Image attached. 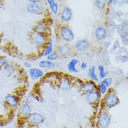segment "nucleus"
<instances>
[{
	"mask_svg": "<svg viewBox=\"0 0 128 128\" xmlns=\"http://www.w3.org/2000/svg\"><path fill=\"white\" fill-rule=\"evenodd\" d=\"M120 103L119 97L114 89H109L108 92L102 99V104L104 109L110 110L117 106Z\"/></svg>",
	"mask_w": 128,
	"mask_h": 128,
	"instance_id": "nucleus-1",
	"label": "nucleus"
},
{
	"mask_svg": "<svg viewBox=\"0 0 128 128\" xmlns=\"http://www.w3.org/2000/svg\"><path fill=\"white\" fill-rule=\"evenodd\" d=\"M58 34L60 38L66 44H69L74 40L75 36L72 30L69 26L63 24L58 29Z\"/></svg>",
	"mask_w": 128,
	"mask_h": 128,
	"instance_id": "nucleus-2",
	"label": "nucleus"
},
{
	"mask_svg": "<svg viewBox=\"0 0 128 128\" xmlns=\"http://www.w3.org/2000/svg\"><path fill=\"white\" fill-rule=\"evenodd\" d=\"M111 122V116L108 111L102 109L98 114L97 118V125L98 128H109Z\"/></svg>",
	"mask_w": 128,
	"mask_h": 128,
	"instance_id": "nucleus-3",
	"label": "nucleus"
},
{
	"mask_svg": "<svg viewBox=\"0 0 128 128\" xmlns=\"http://www.w3.org/2000/svg\"><path fill=\"white\" fill-rule=\"evenodd\" d=\"M32 41L38 48L44 49L46 46L49 42V38L48 34H40V33H35L32 32Z\"/></svg>",
	"mask_w": 128,
	"mask_h": 128,
	"instance_id": "nucleus-4",
	"label": "nucleus"
},
{
	"mask_svg": "<svg viewBox=\"0 0 128 128\" xmlns=\"http://www.w3.org/2000/svg\"><path fill=\"white\" fill-rule=\"evenodd\" d=\"M25 120L30 125L40 126L45 122L46 118L42 114L38 112H32Z\"/></svg>",
	"mask_w": 128,
	"mask_h": 128,
	"instance_id": "nucleus-5",
	"label": "nucleus"
},
{
	"mask_svg": "<svg viewBox=\"0 0 128 128\" xmlns=\"http://www.w3.org/2000/svg\"><path fill=\"white\" fill-rule=\"evenodd\" d=\"M46 6L45 2L42 1H38L37 3L34 4H29L26 8V10L28 13L34 15L42 14L44 10H46Z\"/></svg>",
	"mask_w": 128,
	"mask_h": 128,
	"instance_id": "nucleus-6",
	"label": "nucleus"
},
{
	"mask_svg": "<svg viewBox=\"0 0 128 128\" xmlns=\"http://www.w3.org/2000/svg\"><path fill=\"white\" fill-rule=\"evenodd\" d=\"M4 103L9 108H16L20 104V98L14 94H8L4 97Z\"/></svg>",
	"mask_w": 128,
	"mask_h": 128,
	"instance_id": "nucleus-7",
	"label": "nucleus"
},
{
	"mask_svg": "<svg viewBox=\"0 0 128 128\" xmlns=\"http://www.w3.org/2000/svg\"><path fill=\"white\" fill-rule=\"evenodd\" d=\"M74 49L72 46L69 45V44L62 43L58 46L56 48V52L59 55L60 58H69L72 55Z\"/></svg>",
	"mask_w": 128,
	"mask_h": 128,
	"instance_id": "nucleus-8",
	"label": "nucleus"
},
{
	"mask_svg": "<svg viewBox=\"0 0 128 128\" xmlns=\"http://www.w3.org/2000/svg\"><path fill=\"white\" fill-rule=\"evenodd\" d=\"M84 95H85V99L87 103L92 106L97 105L100 102L101 100L102 99V96L100 94L97 90H93Z\"/></svg>",
	"mask_w": 128,
	"mask_h": 128,
	"instance_id": "nucleus-9",
	"label": "nucleus"
},
{
	"mask_svg": "<svg viewBox=\"0 0 128 128\" xmlns=\"http://www.w3.org/2000/svg\"><path fill=\"white\" fill-rule=\"evenodd\" d=\"M90 48V42L86 38H81L77 40L74 45V50L79 52H84L88 51Z\"/></svg>",
	"mask_w": 128,
	"mask_h": 128,
	"instance_id": "nucleus-10",
	"label": "nucleus"
},
{
	"mask_svg": "<svg viewBox=\"0 0 128 128\" xmlns=\"http://www.w3.org/2000/svg\"><path fill=\"white\" fill-rule=\"evenodd\" d=\"M97 90V84L91 80L83 82L79 86V90L83 94L88 93L93 90Z\"/></svg>",
	"mask_w": 128,
	"mask_h": 128,
	"instance_id": "nucleus-11",
	"label": "nucleus"
},
{
	"mask_svg": "<svg viewBox=\"0 0 128 128\" xmlns=\"http://www.w3.org/2000/svg\"><path fill=\"white\" fill-rule=\"evenodd\" d=\"M49 32V24L47 21L42 20L36 22L33 27V32L48 34Z\"/></svg>",
	"mask_w": 128,
	"mask_h": 128,
	"instance_id": "nucleus-12",
	"label": "nucleus"
},
{
	"mask_svg": "<svg viewBox=\"0 0 128 128\" xmlns=\"http://www.w3.org/2000/svg\"><path fill=\"white\" fill-rule=\"evenodd\" d=\"M45 76V73L44 70L40 68L32 67L29 69V76L32 81H37L38 80L42 79Z\"/></svg>",
	"mask_w": 128,
	"mask_h": 128,
	"instance_id": "nucleus-13",
	"label": "nucleus"
},
{
	"mask_svg": "<svg viewBox=\"0 0 128 128\" xmlns=\"http://www.w3.org/2000/svg\"><path fill=\"white\" fill-rule=\"evenodd\" d=\"M33 112V108L32 105L28 104L27 103H22L18 110V114L19 116L22 119H26Z\"/></svg>",
	"mask_w": 128,
	"mask_h": 128,
	"instance_id": "nucleus-14",
	"label": "nucleus"
},
{
	"mask_svg": "<svg viewBox=\"0 0 128 128\" xmlns=\"http://www.w3.org/2000/svg\"><path fill=\"white\" fill-rule=\"evenodd\" d=\"M94 37L98 42H104L108 36L107 29L104 26H98L96 28L94 32Z\"/></svg>",
	"mask_w": 128,
	"mask_h": 128,
	"instance_id": "nucleus-15",
	"label": "nucleus"
},
{
	"mask_svg": "<svg viewBox=\"0 0 128 128\" xmlns=\"http://www.w3.org/2000/svg\"><path fill=\"white\" fill-rule=\"evenodd\" d=\"M72 10L68 6L63 7L60 13V18L63 23H68L70 22L72 19Z\"/></svg>",
	"mask_w": 128,
	"mask_h": 128,
	"instance_id": "nucleus-16",
	"label": "nucleus"
},
{
	"mask_svg": "<svg viewBox=\"0 0 128 128\" xmlns=\"http://www.w3.org/2000/svg\"><path fill=\"white\" fill-rule=\"evenodd\" d=\"M73 83L72 80L67 76H63L59 80V88L63 92H68L72 88Z\"/></svg>",
	"mask_w": 128,
	"mask_h": 128,
	"instance_id": "nucleus-17",
	"label": "nucleus"
},
{
	"mask_svg": "<svg viewBox=\"0 0 128 128\" xmlns=\"http://www.w3.org/2000/svg\"><path fill=\"white\" fill-rule=\"evenodd\" d=\"M80 61L76 58L72 59L67 64V71L70 74H78L79 72V69L77 68Z\"/></svg>",
	"mask_w": 128,
	"mask_h": 128,
	"instance_id": "nucleus-18",
	"label": "nucleus"
},
{
	"mask_svg": "<svg viewBox=\"0 0 128 128\" xmlns=\"http://www.w3.org/2000/svg\"><path fill=\"white\" fill-rule=\"evenodd\" d=\"M38 66L42 70L43 69L49 70V69H55L56 68V64L53 62L49 61V60H41L38 62Z\"/></svg>",
	"mask_w": 128,
	"mask_h": 128,
	"instance_id": "nucleus-19",
	"label": "nucleus"
},
{
	"mask_svg": "<svg viewBox=\"0 0 128 128\" xmlns=\"http://www.w3.org/2000/svg\"><path fill=\"white\" fill-rule=\"evenodd\" d=\"M47 4H48L49 8L51 11L52 15L54 16H58V14L60 11V5L58 2H56L54 0H48Z\"/></svg>",
	"mask_w": 128,
	"mask_h": 128,
	"instance_id": "nucleus-20",
	"label": "nucleus"
},
{
	"mask_svg": "<svg viewBox=\"0 0 128 128\" xmlns=\"http://www.w3.org/2000/svg\"><path fill=\"white\" fill-rule=\"evenodd\" d=\"M88 76L90 78L91 80H92L95 83H99L100 79L98 78V76L96 74V67L94 66H92L88 69Z\"/></svg>",
	"mask_w": 128,
	"mask_h": 128,
	"instance_id": "nucleus-21",
	"label": "nucleus"
},
{
	"mask_svg": "<svg viewBox=\"0 0 128 128\" xmlns=\"http://www.w3.org/2000/svg\"><path fill=\"white\" fill-rule=\"evenodd\" d=\"M55 51V48H54V45H53V43L51 40H49L48 43L47 44V45L46 46V47L43 50L42 52V56L44 57H47L49 56L50 54H51L52 52Z\"/></svg>",
	"mask_w": 128,
	"mask_h": 128,
	"instance_id": "nucleus-22",
	"label": "nucleus"
},
{
	"mask_svg": "<svg viewBox=\"0 0 128 128\" xmlns=\"http://www.w3.org/2000/svg\"><path fill=\"white\" fill-rule=\"evenodd\" d=\"M16 70H17L16 66L10 63L3 68V71L4 72V73H6L8 75H13L14 74L16 73Z\"/></svg>",
	"mask_w": 128,
	"mask_h": 128,
	"instance_id": "nucleus-23",
	"label": "nucleus"
},
{
	"mask_svg": "<svg viewBox=\"0 0 128 128\" xmlns=\"http://www.w3.org/2000/svg\"><path fill=\"white\" fill-rule=\"evenodd\" d=\"M116 32L117 34L119 36V37L120 39L123 38H125V37H128V30L126 29H124V28H122L121 27H120V25L118 24L117 28L116 29Z\"/></svg>",
	"mask_w": 128,
	"mask_h": 128,
	"instance_id": "nucleus-24",
	"label": "nucleus"
},
{
	"mask_svg": "<svg viewBox=\"0 0 128 128\" xmlns=\"http://www.w3.org/2000/svg\"><path fill=\"white\" fill-rule=\"evenodd\" d=\"M95 6L99 10H104L107 7L108 3L106 0H96L94 2Z\"/></svg>",
	"mask_w": 128,
	"mask_h": 128,
	"instance_id": "nucleus-25",
	"label": "nucleus"
},
{
	"mask_svg": "<svg viewBox=\"0 0 128 128\" xmlns=\"http://www.w3.org/2000/svg\"><path fill=\"white\" fill-rule=\"evenodd\" d=\"M97 90L102 96H104L108 92V88L104 84L99 82V83L97 84Z\"/></svg>",
	"mask_w": 128,
	"mask_h": 128,
	"instance_id": "nucleus-26",
	"label": "nucleus"
},
{
	"mask_svg": "<svg viewBox=\"0 0 128 128\" xmlns=\"http://www.w3.org/2000/svg\"><path fill=\"white\" fill-rule=\"evenodd\" d=\"M97 69L99 72V75H98V78L100 80H103L105 78H106V74H105V66L102 64H99L97 66Z\"/></svg>",
	"mask_w": 128,
	"mask_h": 128,
	"instance_id": "nucleus-27",
	"label": "nucleus"
},
{
	"mask_svg": "<svg viewBox=\"0 0 128 128\" xmlns=\"http://www.w3.org/2000/svg\"><path fill=\"white\" fill-rule=\"evenodd\" d=\"M35 102V94L30 93L28 95H26L24 97V103H27L28 104H33Z\"/></svg>",
	"mask_w": 128,
	"mask_h": 128,
	"instance_id": "nucleus-28",
	"label": "nucleus"
},
{
	"mask_svg": "<svg viewBox=\"0 0 128 128\" xmlns=\"http://www.w3.org/2000/svg\"><path fill=\"white\" fill-rule=\"evenodd\" d=\"M100 83H103L108 88H110L111 87V86L113 85V83H114V80L113 78H111V77H106V78H105L104 79L102 80L101 81H100Z\"/></svg>",
	"mask_w": 128,
	"mask_h": 128,
	"instance_id": "nucleus-29",
	"label": "nucleus"
},
{
	"mask_svg": "<svg viewBox=\"0 0 128 128\" xmlns=\"http://www.w3.org/2000/svg\"><path fill=\"white\" fill-rule=\"evenodd\" d=\"M59 58V55L57 53L56 51H54V52H52L51 54H50L49 56H48L46 57V60H47L51 61V62H54L55 61H56V60H58Z\"/></svg>",
	"mask_w": 128,
	"mask_h": 128,
	"instance_id": "nucleus-30",
	"label": "nucleus"
},
{
	"mask_svg": "<svg viewBox=\"0 0 128 128\" xmlns=\"http://www.w3.org/2000/svg\"><path fill=\"white\" fill-rule=\"evenodd\" d=\"M9 64V62L6 57L0 56V67L3 69L4 66H6Z\"/></svg>",
	"mask_w": 128,
	"mask_h": 128,
	"instance_id": "nucleus-31",
	"label": "nucleus"
},
{
	"mask_svg": "<svg viewBox=\"0 0 128 128\" xmlns=\"http://www.w3.org/2000/svg\"><path fill=\"white\" fill-rule=\"evenodd\" d=\"M122 54L121 52L119 50H116V54L114 55V62L116 64H118V63H120V58H121L122 56Z\"/></svg>",
	"mask_w": 128,
	"mask_h": 128,
	"instance_id": "nucleus-32",
	"label": "nucleus"
},
{
	"mask_svg": "<svg viewBox=\"0 0 128 128\" xmlns=\"http://www.w3.org/2000/svg\"><path fill=\"white\" fill-rule=\"evenodd\" d=\"M112 45L111 42L110 41H104L102 42V47L104 50H108L111 48V46Z\"/></svg>",
	"mask_w": 128,
	"mask_h": 128,
	"instance_id": "nucleus-33",
	"label": "nucleus"
},
{
	"mask_svg": "<svg viewBox=\"0 0 128 128\" xmlns=\"http://www.w3.org/2000/svg\"><path fill=\"white\" fill-rule=\"evenodd\" d=\"M121 46V45H120V41H118V40H115L114 42V43L112 44V48H114L115 49V50H118L120 47Z\"/></svg>",
	"mask_w": 128,
	"mask_h": 128,
	"instance_id": "nucleus-34",
	"label": "nucleus"
},
{
	"mask_svg": "<svg viewBox=\"0 0 128 128\" xmlns=\"http://www.w3.org/2000/svg\"><path fill=\"white\" fill-rule=\"evenodd\" d=\"M120 27H121L122 28H124V29H126L128 30V19H124L120 22V24H119Z\"/></svg>",
	"mask_w": 128,
	"mask_h": 128,
	"instance_id": "nucleus-35",
	"label": "nucleus"
},
{
	"mask_svg": "<svg viewBox=\"0 0 128 128\" xmlns=\"http://www.w3.org/2000/svg\"><path fill=\"white\" fill-rule=\"evenodd\" d=\"M128 62V54H122L120 58V62L122 64H126Z\"/></svg>",
	"mask_w": 128,
	"mask_h": 128,
	"instance_id": "nucleus-36",
	"label": "nucleus"
},
{
	"mask_svg": "<svg viewBox=\"0 0 128 128\" xmlns=\"http://www.w3.org/2000/svg\"><path fill=\"white\" fill-rule=\"evenodd\" d=\"M120 44H122V46H124V47H126L128 48V37H125V38H123L120 39Z\"/></svg>",
	"mask_w": 128,
	"mask_h": 128,
	"instance_id": "nucleus-37",
	"label": "nucleus"
},
{
	"mask_svg": "<svg viewBox=\"0 0 128 128\" xmlns=\"http://www.w3.org/2000/svg\"><path fill=\"white\" fill-rule=\"evenodd\" d=\"M35 101L38 102H40V103H44V100L42 96L41 95H38V94H35Z\"/></svg>",
	"mask_w": 128,
	"mask_h": 128,
	"instance_id": "nucleus-38",
	"label": "nucleus"
},
{
	"mask_svg": "<svg viewBox=\"0 0 128 128\" xmlns=\"http://www.w3.org/2000/svg\"><path fill=\"white\" fill-rule=\"evenodd\" d=\"M88 63L86 62H82L80 63V69H81V70H86L88 69Z\"/></svg>",
	"mask_w": 128,
	"mask_h": 128,
	"instance_id": "nucleus-39",
	"label": "nucleus"
},
{
	"mask_svg": "<svg viewBox=\"0 0 128 128\" xmlns=\"http://www.w3.org/2000/svg\"><path fill=\"white\" fill-rule=\"evenodd\" d=\"M124 16V13L122 10H117L115 12V16L118 18H121Z\"/></svg>",
	"mask_w": 128,
	"mask_h": 128,
	"instance_id": "nucleus-40",
	"label": "nucleus"
},
{
	"mask_svg": "<svg viewBox=\"0 0 128 128\" xmlns=\"http://www.w3.org/2000/svg\"><path fill=\"white\" fill-rule=\"evenodd\" d=\"M118 50H119L121 52L122 54H128V48H126V47H124V46H120Z\"/></svg>",
	"mask_w": 128,
	"mask_h": 128,
	"instance_id": "nucleus-41",
	"label": "nucleus"
},
{
	"mask_svg": "<svg viewBox=\"0 0 128 128\" xmlns=\"http://www.w3.org/2000/svg\"><path fill=\"white\" fill-rule=\"evenodd\" d=\"M116 50H115L112 47H111L110 48L108 49V53L109 56H114L115 54H116Z\"/></svg>",
	"mask_w": 128,
	"mask_h": 128,
	"instance_id": "nucleus-42",
	"label": "nucleus"
},
{
	"mask_svg": "<svg viewBox=\"0 0 128 128\" xmlns=\"http://www.w3.org/2000/svg\"><path fill=\"white\" fill-rule=\"evenodd\" d=\"M23 65L25 68H27V69H31L32 68V64L31 62H28V61H26V62H24L23 63Z\"/></svg>",
	"mask_w": 128,
	"mask_h": 128,
	"instance_id": "nucleus-43",
	"label": "nucleus"
},
{
	"mask_svg": "<svg viewBox=\"0 0 128 128\" xmlns=\"http://www.w3.org/2000/svg\"><path fill=\"white\" fill-rule=\"evenodd\" d=\"M116 74L119 76H122L124 75V72H123L121 69H117V70H116Z\"/></svg>",
	"mask_w": 128,
	"mask_h": 128,
	"instance_id": "nucleus-44",
	"label": "nucleus"
},
{
	"mask_svg": "<svg viewBox=\"0 0 128 128\" xmlns=\"http://www.w3.org/2000/svg\"><path fill=\"white\" fill-rule=\"evenodd\" d=\"M28 2H30V4H36L38 2V0H28Z\"/></svg>",
	"mask_w": 128,
	"mask_h": 128,
	"instance_id": "nucleus-45",
	"label": "nucleus"
},
{
	"mask_svg": "<svg viewBox=\"0 0 128 128\" xmlns=\"http://www.w3.org/2000/svg\"><path fill=\"white\" fill-rule=\"evenodd\" d=\"M109 74H110L109 71L106 69V70H105V74H106V77H108V76H109Z\"/></svg>",
	"mask_w": 128,
	"mask_h": 128,
	"instance_id": "nucleus-46",
	"label": "nucleus"
},
{
	"mask_svg": "<svg viewBox=\"0 0 128 128\" xmlns=\"http://www.w3.org/2000/svg\"><path fill=\"white\" fill-rule=\"evenodd\" d=\"M118 0H114L113 5H114V6H116V5H118Z\"/></svg>",
	"mask_w": 128,
	"mask_h": 128,
	"instance_id": "nucleus-47",
	"label": "nucleus"
},
{
	"mask_svg": "<svg viewBox=\"0 0 128 128\" xmlns=\"http://www.w3.org/2000/svg\"><path fill=\"white\" fill-rule=\"evenodd\" d=\"M29 128H40L39 126H36V125H30V127Z\"/></svg>",
	"mask_w": 128,
	"mask_h": 128,
	"instance_id": "nucleus-48",
	"label": "nucleus"
},
{
	"mask_svg": "<svg viewBox=\"0 0 128 128\" xmlns=\"http://www.w3.org/2000/svg\"><path fill=\"white\" fill-rule=\"evenodd\" d=\"M2 122H3V118H2V117L0 116V125H1Z\"/></svg>",
	"mask_w": 128,
	"mask_h": 128,
	"instance_id": "nucleus-49",
	"label": "nucleus"
}]
</instances>
